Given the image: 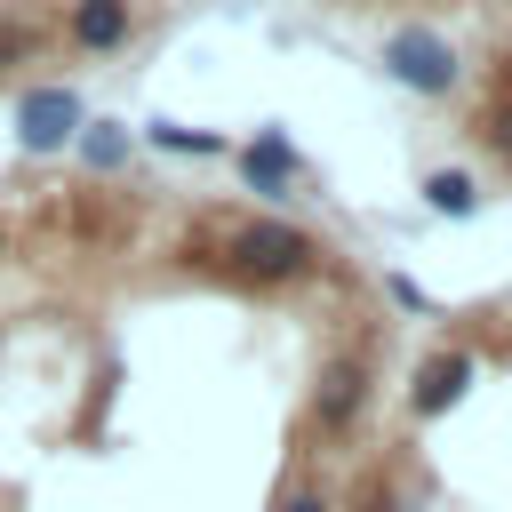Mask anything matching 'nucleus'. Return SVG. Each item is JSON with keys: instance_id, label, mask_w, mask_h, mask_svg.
<instances>
[{"instance_id": "nucleus-1", "label": "nucleus", "mask_w": 512, "mask_h": 512, "mask_svg": "<svg viewBox=\"0 0 512 512\" xmlns=\"http://www.w3.org/2000/svg\"><path fill=\"white\" fill-rule=\"evenodd\" d=\"M312 256H320L312 232L288 224V216H256V224H240V232L224 240V264H232L240 280H304Z\"/></svg>"}, {"instance_id": "nucleus-2", "label": "nucleus", "mask_w": 512, "mask_h": 512, "mask_svg": "<svg viewBox=\"0 0 512 512\" xmlns=\"http://www.w3.org/2000/svg\"><path fill=\"white\" fill-rule=\"evenodd\" d=\"M384 72L408 88V96H448L456 88V48L432 32V24H400V32H384Z\"/></svg>"}, {"instance_id": "nucleus-3", "label": "nucleus", "mask_w": 512, "mask_h": 512, "mask_svg": "<svg viewBox=\"0 0 512 512\" xmlns=\"http://www.w3.org/2000/svg\"><path fill=\"white\" fill-rule=\"evenodd\" d=\"M80 96L72 88H32L24 104H16V144L32 152V160H48V152H64L72 136H80Z\"/></svg>"}, {"instance_id": "nucleus-4", "label": "nucleus", "mask_w": 512, "mask_h": 512, "mask_svg": "<svg viewBox=\"0 0 512 512\" xmlns=\"http://www.w3.org/2000/svg\"><path fill=\"white\" fill-rule=\"evenodd\" d=\"M360 408H368V352H336L320 368V384H312V424L320 432H344Z\"/></svg>"}, {"instance_id": "nucleus-5", "label": "nucleus", "mask_w": 512, "mask_h": 512, "mask_svg": "<svg viewBox=\"0 0 512 512\" xmlns=\"http://www.w3.org/2000/svg\"><path fill=\"white\" fill-rule=\"evenodd\" d=\"M464 392H472V352H424V368L408 384V408L416 416H448Z\"/></svg>"}, {"instance_id": "nucleus-6", "label": "nucleus", "mask_w": 512, "mask_h": 512, "mask_svg": "<svg viewBox=\"0 0 512 512\" xmlns=\"http://www.w3.org/2000/svg\"><path fill=\"white\" fill-rule=\"evenodd\" d=\"M128 0H72V40L80 48H120L128 40Z\"/></svg>"}, {"instance_id": "nucleus-7", "label": "nucleus", "mask_w": 512, "mask_h": 512, "mask_svg": "<svg viewBox=\"0 0 512 512\" xmlns=\"http://www.w3.org/2000/svg\"><path fill=\"white\" fill-rule=\"evenodd\" d=\"M296 168H304V160H296V144H288V136H256V144L240 152V176H248L256 192H280Z\"/></svg>"}, {"instance_id": "nucleus-8", "label": "nucleus", "mask_w": 512, "mask_h": 512, "mask_svg": "<svg viewBox=\"0 0 512 512\" xmlns=\"http://www.w3.org/2000/svg\"><path fill=\"white\" fill-rule=\"evenodd\" d=\"M424 208H432V216H472V208H480V184H472L464 168H432V176H424Z\"/></svg>"}, {"instance_id": "nucleus-9", "label": "nucleus", "mask_w": 512, "mask_h": 512, "mask_svg": "<svg viewBox=\"0 0 512 512\" xmlns=\"http://www.w3.org/2000/svg\"><path fill=\"white\" fill-rule=\"evenodd\" d=\"M72 144H80L88 168H120V160H128V128H120V120H80Z\"/></svg>"}, {"instance_id": "nucleus-10", "label": "nucleus", "mask_w": 512, "mask_h": 512, "mask_svg": "<svg viewBox=\"0 0 512 512\" xmlns=\"http://www.w3.org/2000/svg\"><path fill=\"white\" fill-rule=\"evenodd\" d=\"M480 136H488V152H496V160L512 168V96H504V104H496V112L480 120Z\"/></svg>"}, {"instance_id": "nucleus-11", "label": "nucleus", "mask_w": 512, "mask_h": 512, "mask_svg": "<svg viewBox=\"0 0 512 512\" xmlns=\"http://www.w3.org/2000/svg\"><path fill=\"white\" fill-rule=\"evenodd\" d=\"M152 144H168V152H216V136H200V128H152Z\"/></svg>"}, {"instance_id": "nucleus-12", "label": "nucleus", "mask_w": 512, "mask_h": 512, "mask_svg": "<svg viewBox=\"0 0 512 512\" xmlns=\"http://www.w3.org/2000/svg\"><path fill=\"white\" fill-rule=\"evenodd\" d=\"M280 512H328V496H320V488H288V496H280Z\"/></svg>"}]
</instances>
